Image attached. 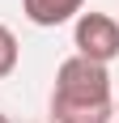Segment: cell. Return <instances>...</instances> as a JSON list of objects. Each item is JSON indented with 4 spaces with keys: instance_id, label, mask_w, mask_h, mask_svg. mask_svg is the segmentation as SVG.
Segmentation results:
<instances>
[{
    "instance_id": "obj_1",
    "label": "cell",
    "mask_w": 119,
    "mask_h": 123,
    "mask_svg": "<svg viewBox=\"0 0 119 123\" xmlns=\"http://www.w3.org/2000/svg\"><path fill=\"white\" fill-rule=\"evenodd\" d=\"M55 123H111V76L106 64H94L85 55L60 64L55 93H51Z\"/></svg>"
},
{
    "instance_id": "obj_4",
    "label": "cell",
    "mask_w": 119,
    "mask_h": 123,
    "mask_svg": "<svg viewBox=\"0 0 119 123\" xmlns=\"http://www.w3.org/2000/svg\"><path fill=\"white\" fill-rule=\"evenodd\" d=\"M17 68V38H13L9 25H0V81Z\"/></svg>"
},
{
    "instance_id": "obj_5",
    "label": "cell",
    "mask_w": 119,
    "mask_h": 123,
    "mask_svg": "<svg viewBox=\"0 0 119 123\" xmlns=\"http://www.w3.org/2000/svg\"><path fill=\"white\" fill-rule=\"evenodd\" d=\"M0 123H9V119H4V115H0Z\"/></svg>"
},
{
    "instance_id": "obj_2",
    "label": "cell",
    "mask_w": 119,
    "mask_h": 123,
    "mask_svg": "<svg viewBox=\"0 0 119 123\" xmlns=\"http://www.w3.org/2000/svg\"><path fill=\"white\" fill-rule=\"evenodd\" d=\"M77 55L94 64L119 60V21L106 13H81L77 17Z\"/></svg>"
},
{
    "instance_id": "obj_3",
    "label": "cell",
    "mask_w": 119,
    "mask_h": 123,
    "mask_svg": "<svg viewBox=\"0 0 119 123\" xmlns=\"http://www.w3.org/2000/svg\"><path fill=\"white\" fill-rule=\"evenodd\" d=\"M21 9L34 25H64L85 9V0H21Z\"/></svg>"
}]
</instances>
